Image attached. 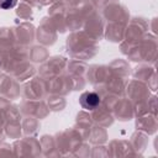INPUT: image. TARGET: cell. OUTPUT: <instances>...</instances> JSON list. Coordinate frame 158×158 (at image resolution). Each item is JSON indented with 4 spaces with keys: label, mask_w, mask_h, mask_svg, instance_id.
I'll use <instances>...</instances> for the list:
<instances>
[{
    "label": "cell",
    "mask_w": 158,
    "mask_h": 158,
    "mask_svg": "<svg viewBox=\"0 0 158 158\" xmlns=\"http://www.w3.org/2000/svg\"><path fill=\"white\" fill-rule=\"evenodd\" d=\"M100 104V98L95 93H84L80 98V105L86 110H94Z\"/></svg>",
    "instance_id": "6da1fadb"
},
{
    "label": "cell",
    "mask_w": 158,
    "mask_h": 158,
    "mask_svg": "<svg viewBox=\"0 0 158 158\" xmlns=\"http://www.w3.org/2000/svg\"><path fill=\"white\" fill-rule=\"evenodd\" d=\"M17 4V0H0V9H11Z\"/></svg>",
    "instance_id": "7a4b0ae2"
}]
</instances>
